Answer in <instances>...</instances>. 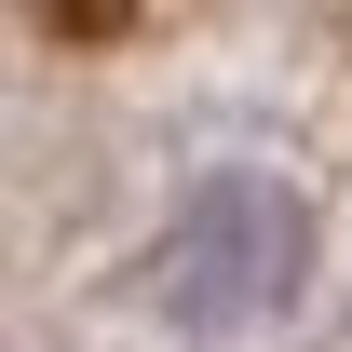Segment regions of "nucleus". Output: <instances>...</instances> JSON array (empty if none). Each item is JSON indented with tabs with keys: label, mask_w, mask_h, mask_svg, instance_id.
I'll use <instances>...</instances> for the list:
<instances>
[{
	"label": "nucleus",
	"mask_w": 352,
	"mask_h": 352,
	"mask_svg": "<svg viewBox=\"0 0 352 352\" xmlns=\"http://www.w3.org/2000/svg\"><path fill=\"white\" fill-rule=\"evenodd\" d=\"M298 285H311V204L285 176H258V163L190 176V204L149 244V298L190 339H258V325L298 311Z\"/></svg>",
	"instance_id": "f257e3e1"
}]
</instances>
